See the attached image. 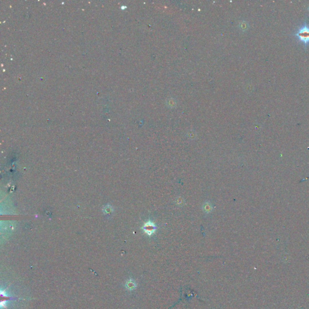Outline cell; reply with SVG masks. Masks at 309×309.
Here are the masks:
<instances>
[{
    "instance_id": "cell-1",
    "label": "cell",
    "mask_w": 309,
    "mask_h": 309,
    "mask_svg": "<svg viewBox=\"0 0 309 309\" xmlns=\"http://www.w3.org/2000/svg\"><path fill=\"white\" fill-rule=\"evenodd\" d=\"M295 36L300 41L304 46L309 44V26L306 24V22L303 24L297 32L295 33Z\"/></svg>"
},
{
    "instance_id": "cell-2",
    "label": "cell",
    "mask_w": 309,
    "mask_h": 309,
    "mask_svg": "<svg viewBox=\"0 0 309 309\" xmlns=\"http://www.w3.org/2000/svg\"><path fill=\"white\" fill-rule=\"evenodd\" d=\"M1 307H4V308H6V306H5V303H6L7 301H11V300H20V298H16V297H11V296H9L6 295V294H5V291H1Z\"/></svg>"
},
{
    "instance_id": "cell-3",
    "label": "cell",
    "mask_w": 309,
    "mask_h": 309,
    "mask_svg": "<svg viewBox=\"0 0 309 309\" xmlns=\"http://www.w3.org/2000/svg\"><path fill=\"white\" fill-rule=\"evenodd\" d=\"M154 226L153 224H147V225H146V226H145V231H146V232L147 234H149V235H150L151 234H152L153 232V231H154Z\"/></svg>"
},
{
    "instance_id": "cell-4",
    "label": "cell",
    "mask_w": 309,
    "mask_h": 309,
    "mask_svg": "<svg viewBox=\"0 0 309 309\" xmlns=\"http://www.w3.org/2000/svg\"><path fill=\"white\" fill-rule=\"evenodd\" d=\"M126 287L128 288V289H129L130 290H132L136 287V285L132 281H131V280H130V281H129L127 282Z\"/></svg>"
},
{
    "instance_id": "cell-5",
    "label": "cell",
    "mask_w": 309,
    "mask_h": 309,
    "mask_svg": "<svg viewBox=\"0 0 309 309\" xmlns=\"http://www.w3.org/2000/svg\"><path fill=\"white\" fill-rule=\"evenodd\" d=\"M308 12H309V5H308Z\"/></svg>"
}]
</instances>
